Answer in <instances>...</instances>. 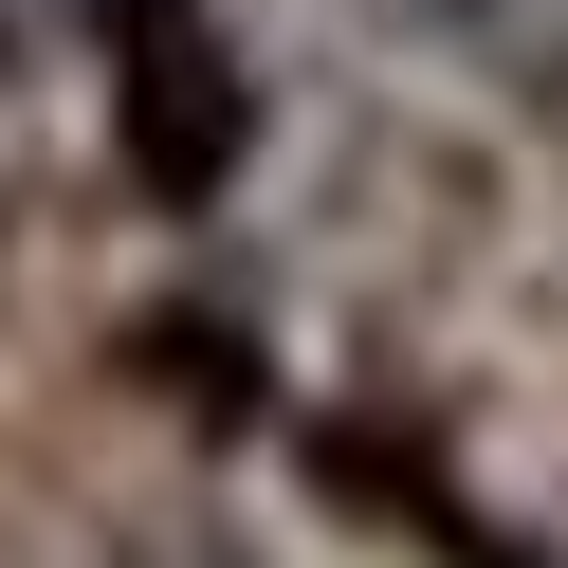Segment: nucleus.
Returning a JSON list of instances; mask_svg holds the SVG:
<instances>
[{"mask_svg": "<svg viewBox=\"0 0 568 568\" xmlns=\"http://www.w3.org/2000/svg\"><path fill=\"white\" fill-rule=\"evenodd\" d=\"M92 568H257V550H239L221 514H148V531H111Z\"/></svg>", "mask_w": 568, "mask_h": 568, "instance_id": "nucleus-1", "label": "nucleus"}]
</instances>
